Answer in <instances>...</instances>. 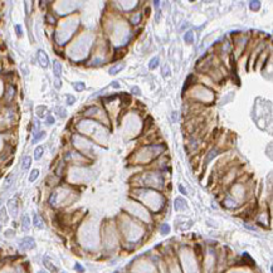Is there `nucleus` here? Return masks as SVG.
Segmentation results:
<instances>
[{
    "mask_svg": "<svg viewBox=\"0 0 273 273\" xmlns=\"http://www.w3.org/2000/svg\"><path fill=\"white\" fill-rule=\"evenodd\" d=\"M53 72H54V77H55V81H54V84H55V88L59 89L60 86H62V82H60V76H62V64L59 62H54L53 63Z\"/></svg>",
    "mask_w": 273,
    "mask_h": 273,
    "instance_id": "f257e3e1",
    "label": "nucleus"
},
{
    "mask_svg": "<svg viewBox=\"0 0 273 273\" xmlns=\"http://www.w3.org/2000/svg\"><path fill=\"white\" fill-rule=\"evenodd\" d=\"M19 247L22 248V249H33V248H35V240L32 238V237H27V238H24V239H22V242L19 243Z\"/></svg>",
    "mask_w": 273,
    "mask_h": 273,
    "instance_id": "f03ea898",
    "label": "nucleus"
},
{
    "mask_svg": "<svg viewBox=\"0 0 273 273\" xmlns=\"http://www.w3.org/2000/svg\"><path fill=\"white\" fill-rule=\"evenodd\" d=\"M38 62H39V64H40L43 68H47L48 64H49V58H48L47 53H45L44 50H42V49L38 50Z\"/></svg>",
    "mask_w": 273,
    "mask_h": 273,
    "instance_id": "7ed1b4c3",
    "label": "nucleus"
},
{
    "mask_svg": "<svg viewBox=\"0 0 273 273\" xmlns=\"http://www.w3.org/2000/svg\"><path fill=\"white\" fill-rule=\"evenodd\" d=\"M174 207H175L176 210H184V209L188 208V203L183 198H176L175 202H174Z\"/></svg>",
    "mask_w": 273,
    "mask_h": 273,
    "instance_id": "20e7f679",
    "label": "nucleus"
},
{
    "mask_svg": "<svg viewBox=\"0 0 273 273\" xmlns=\"http://www.w3.org/2000/svg\"><path fill=\"white\" fill-rule=\"evenodd\" d=\"M33 224H34L35 228H38V229H43V228H44V223H43L42 218H40L38 214H34V217H33Z\"/></svg>",
    "mask_w": 273,
    "mask_h": 273,
    "instance_id": "39448f33",
    "label": "nucleus"
},
{
    "mask_svg": "<svg viewBox=\"0 0 273 273\" xmlns=\"http://www.w3.org/2000/svg\"><path fill=\"white\" fill-rule=\"evenodd\" d=\"M43 154H44V147H43V146L35 147V150H34V159H35V160H40V157L43 156Z\"/></svg>",
    "mask_w": 273,
    "mask_h": 273,
    "instance_id": "423d86ee",
    "label": "nucleus"
},
{
    "mask_svg": "<svg viewBox=\"0 0 273 273\" xmlns=\"http://www.w3.org/2000/svg\"><path fill=\"white\" fill-rule=\"evenodd\" d=\"M22 228L23 230H29L30 228V220H29V217L28 215H24L23 219H22Z\"/></svg>",
    "mask_w": 273,
    "mask_h": 273,
    "instance_id": "0eeeda50",
    "label": "nucleus"
},
{
    "mask_svg": "<svg viewBox=\"0 0 273 273\" xmlns=\"http://www.w3.org/2000/svg\"><path fill=\"white\" fill-rule=\"evenodd\" d=\"M184 40H185L186 44H192V43L194 42V33H193L192 30L186 32L185 35H184Z\"/></svg>",
    "mask_w": 273,
    "mask_h": 273,
    "instance_id": "6e6552de",
    "label": "nucleus"
},
{
    "mask_svg": "<svg viewBox=\"0 0 273 273\" xmlns=\"http://www.w3.org/2000/svg\"><path fill=\"white\" fill-rule=\"evenodd\" d=\"M30 164H32V159H30L29 156L23 157V160H22V167H23V170H28V169L30 167Z\"/></svg>",
    "mask_w": 273,
    "mask_h": 273,
    "instance_id": "1a4fd4ad",
    "label": "nucleus"
},
{
    "mask_svg": "<svg viewBox=\"0 0 273 273\" xmlns=\"http://www.w3.org/2000/svg\"><path fill=\"white\" fill-rule=\"evenodd\" d=\"M43 263H44V265L49 269V270H52V272H55L57 270V267L53 264V263H50V260L48 259V257H44V260H43Z\"/></svg>",
    "mask_w": 273,
    "mask_h": 273,
    "instance_id": "9d476101",
    "label": "nucleus"
},
{
    "mask_svg": "<svg viewBox=\"0 0 273 273\" xmlns=\"http://www.w3.org/2000/svg\"><path fill=\"white\" fill-rule=\"evenodd\" d=\"M13 181H14V175L13 174H9L8 175V177L5 179V183H4V189H8L12 184H13Z\"/></svg>",
    "mask_w": 273,
    "mask_h": 273,
    "instance_id": "9b49d317",
    "label": "nucleus"
},
{
    "mask_svg": "<svg viewBox=\"0 0 273 273\" xmlns=\"http://www.w3.org/2000/svg\"><path fill=\"white\" fill-rule=\"evenodd\" d=\"M38 176H39V170H38V169H33L32 172H30V175H29V181H30V183H33V181L37 180Z\"/></svg>",
    "mask_w": 273,
    "mask_h": 273,
    "instance_id": "f8f14e48",
    "label": "nucleus"
},
{
    "mask_svg": "<svg viewBox=\"0 0 273 273\" xmlns=\"http://www.w3.org/2000/svg\"><path fill=\"white\" fill-rule=\"evenodd\" d=\"M123 68H125V64H120V66L112 67V68L110 69V74H117V73H120Z\"/></svg>",
    "mask_w": 273,
    "mask_h": 273,
    "instance_id": "ddd939ff",
    "label": "nucleus"
},
{
    "mask_svg": "<svg viewBox=\"0 0 273 273\" xmlns=\"http://www.w3.org/2000/svg\"><path fill=\"white\" fill-rule=\"evenodd\" d=\"M194 79H195V77H194L193 74H189V76H188V78H186V81H185V84H184V91L188 89V88L192 86V83L194 82Z\"/></svg>",
    "mask_w": 273,
    "mask_h": 273,
    "instance_id": "4468645a",
    "label": "nucleus"
},
{
    "mask_svg": "<svg viewBox=\"0 0 273 273\" xmlns=\"http://www.w3.org/2000/svg\"><path fill=\"white\" fill-rule=\"evenodd\" d=\"M73 87H74V89L77 91V92H82V91L86 88V84L83 82H76V83H73Z\"/></svg>",
    "mask_w": 273,
    "mask_h": 273,
    "instance_id": "2eb2a0df",
    "label": "nucleus"
},
{
    "mask_svg": "<svg viewBox=\"0 0 273 273\" xmlns=\"http://www.w3.org/2000/svg\"><path fill=\"white\" fill-rule=\"evenodd\" d=\"M159 62H160L159 57H155V58H152V59L150 60V63H149V68H150V69H155V68L159 66Z\"/></svg>",
    "mask_w": 273,
    "mask_h": 273,
    "instance_id": "dca6fc26",
    "label": "nucleus"
},
{
    "mask_svg": "<svg viewBox=\"0 0 273 273\" xmlns=\"http://www.w3.org/2000/svg\"><path fill=\"white\" fill-rule=\"evenodd\" d=\"M249 7H250V10H253V12H257V10H259V8H260V2H250L249 3Z\"/></svg>",
    "mask_w": 273,
    "mask_h": 273,
    "instance_id": "f3484780",
    "label": "nucleus"
},
{
    "mask_svg": "<svg viewBox=\"0 0 273 273\" xmlns=\"http://www.w3.org/2000/svg\"><path fill=\"white\" fill-rule=\"evenodd\" d=\"M125 49H117L116 50V53H115V58H113V60H118V59H121L123 55H125Z\"/></svg>",
    "mask_w": 273,
    "mask_h": 273,
    "instance_id": "a211bd4d",
    "label": "nucleus"
},
{
    "mask_svg": "<svg viewBox=\"0 0 273 273\" xmlns=\"http://www.w3.org/2000/svg\"><path fill=\"white\" fill-rule=\"evenodd\" d=\"M44 136H45V132H44V131H42V132L37 134V135L34 136V139L32 140V144H37V142H38V141H40V140H42Z\"/></svg>",
    "mask_w": 273,
    "mask_h": 273,
    "instance_id": "6ab92c4d",
    "label": "nucleus"
},
{
    "mask_svg": "<svg viewBox=\"0 0 273 273\" xmlns=\"http://www.w3.org/2000/svg\"><path fill=\"white\" fill-rule=\"evenodd\" d=\"M160 233H161L162 235L169 234V233H170V225H169V224H162L161 228H160Z\"/></svg>",
    "mask_w": 273,
    "mask_h": 273,
    "instance_id": "aec40b11",
    "label": "nucleus"
},
{
    "mask_svg": "<svg viewBox=\"0 0 273 273\" xmlns=\"http://www.w3.org/2000/svg\"><path fill=\"white\" fill-rule=\"evenodd\" d=\"M14 95H15V89H14V87H13V86H9V87H8V92H7V97H8V100H12V98L14 97Z\"/></svg>",
    "mask_w": 273,
    "mask_h": 273,
    "instance_id": "412c9836",
    "label": "nucleus"
},
{
    "mask_svg": "<svg viewBox=\"0 0 273 273\" xmlns=\"http://www.w3.org/2000/svg\"><path fill=\"white\" fill-rule=\"evenodd\" d=\"M121 98H122V101H123V103H125L126 106H129V105L131 103V96H130V95L122 93V95H121Z\"/></svg>",
    "mask_w": 273,
    "mask_h": 273,
    "instance_id": "4be33fe9",
    "label": "nucleus"
},
{
    "mask_svg": "<svg viewBox=\"0 0 273 273\" xmlns=\"http://www.w3.org/2000/svg\"><path fill=\"white\" fill-rule=\"evenodd\" d=\"M152 123H154V120H152V117H151V116L146 117V121H145V129H150V127L152 126Z\"/></svg>",
    "mask_w": 273,
    "mask_h": 273,
    "instance_id": "5701e85b",
    "label": "nucleus"
},
{
    "mask_svg": "<svg viewBox=\"0 0 273 273\" xmlns=\"http://www.w3.org/2000/svg\"><path fill=\"white\" fill-rule=\"evenodd\" d=\"M219 152H220V151H219V150H215V149H214L213 151H210V154L208 155V160H207V162H209L210 160H213V159H214V156H215V155H218Z\"/></svg>",
    "mask_w": 273,
    "mask_h": 273,
    "instance_id": "b1692460",
    "label": "nucleus"
},
{
    "mask_svg": "<svg viewBox=\"0 0 273 273\" xmlns=\"http://www.w3.org/2000/svg\"><path fill=\"white\" fill-rule=\"evenodd\" d=\"M55 111H57V113H58L60 117H66V116H67V111H66L64 108H62V107H58Z\"/></svg>",
    "mask_w": 273,
    "mask_h": 273,
    "instance_id": "393cba45",
    "label": "nucleus"
},
{
    "mask_svg": "<svg viewBox=\"0 0 273 273\" xmlns=\"http://www.w3.org/2000/svg\"><path fill=\"white\" fill-rule=\"evenodd\" d=\"M74 102H76V97H73V96L68 95V96H67V105H68V106H71V105H73Z\"/></svg>",
    "mask_w": 273,
    "mask_h": 273,
    "instance_id": "a878e982",
    "label": "nucleus"
},
{
    "mask_svg": "<svg viewBox=\"0 0 273 273\" xmlns=\"http://www.w3.org/2000/svg\"><path fill=\"white\" fill-rule=\"evenodd\" d=\"M45 19H47V22H48L49 24H55V18H53V15L48 14V15L45 17Z\"/></svg>",
    "mask_w": 273,
    "mask_h": 273,
    "instance_id": "bb28decb",
    "label": "nucleus"
},
{
    "mask_svg": "<svg viewBox=\"0 0 273 273\" xmlns=\"http://www.w3.org/2000/svg\"><path fill=\"white\" fill-rule=\"evenodd\" d=\"M15 32H17V35H18V37H22V35H23V30H22V25H19V24H17V25H15Z\"/></svg>",
    "mask_w": 273,
    "mask_h": 273,
    "instance_id": "cd10ccee",
    "label": "nucleus"
},
{
    "mask_svg": "<svg viewBox=\"0 0 273 273\" xmlns=\"http://www.w3.org/2000/svg\"><path fill=\"white\" fill-rule=\"evenodd\" d=\"M74 269H76L77 272H79V273H83V272H84V268H83L79 263H76V264H74Z\"/></svg>",
    "mask_w": 273,
    "mask_h": 273,
    "instance_id": "c85d7f7f",
    "label": "nucleus"
},
{
    "mask_svg": "<svg viewBox=\"0 0 273 273\" xmlns=\"http://www.w3.org/2000/svg\"><path fill=\"white\" fill-rule=\"evenodd\" d=\"M116 98H117V96H116V95H111V96L106 97V98H105L103 101H105V102L107 103V102H111V101H113V100H116Z\"/></svg>",
    "mask_w": 273,
    "mask_h": 273,
    "instance_id": "c756f323",
    "label": "nucleus"
},
{
    "mask_svg": "<svg viewBox=\"0 0 273 273\" xmlns=\"http://www.w3.org/2000/svg\"><path fill=\"white\" fill-rule=\"evenodd\" d=\"M162 74H164V77H167V76H170V71H169L167 66H164V69H162Z\"/></svg>",
    "mask_w": 273,
    "mask_h": 273,
    "instance_id": "7c9ffc66",
    "label": "nucleus"
},
{
    "mask_svg": "<svg viewBox=\"0 0 273 273\" xmlns=\"http://www.w3.org/2000/svg\"><path fill=\"white\" fill-rule=\"evenodd\" d=\"M45 111V106H39V108H38V111H37V113H38V116H43V112Z\"/></svg>",
    "mask_w": 273,
    "mask_h": 273,
    "instance_id": "2f4dec72",
    "label": "nucleus"
},
{
    "mask_svg": "<svg viewBox=\"0 0 273 273\" xmlns=\"http://www.w3.org/2000/svg\"><path fill=\"white\" fill-rule=\"evenodd\" d=\"M55 197H57V194H55V193H53V194L50 195V199H49V203H50V204H53V205L55 204Z\"/></svg>",
    "mask_w": 273,
    "mask_h": 273,
    "instance_id": "473e14b6",
    "label": "nucleus"
},
{
    "mask_svg": "<svg viewBox=\"0 0 273 273\" xmlns=\"http://www.w3.org/2000/svg\"><path fill=\"white\" fill-rule=\"evenodd\" d=\"M47 123H49V125L54 123V117H53V116H48V117H47Z\"/></svg>",
    "mask_w": 273,
    "mask_h": 273,
    "instance_id": "72a5a7b5",
    "label": "nucleus"
},
{
    "mask_svg": "<svg viewBox=\"0 0 273 273\" xmlns=\"http://www.w3.org/2000/svg\"><path fill=\"white\" fill-rule=\"evenodd\" d=\"M132 92L136 93V95H141V91H140L139 87H132Z\"/></svg>",
    "mask_w": 273,
    "mask_h": 273,
    "instance_id": "f704fd0d",
    "label": "nucleus"
},
{
    "mask_svg": "<svg viewBox=\"0 0 273 273\" xmlns=\"http://www.w3.org/2000/svg\"><path fill=\"white\" fill-rule=\"evenodd\" d=\"M95 112H97V108H96V107H93V108H91V110H88V111L86 112V115L88 116V115H91V113H95Z\"/></svg>",
    "mask_w": 273,
    "mask_h": 273,
    "instance_id": "c9c22d12",
    "label": "nucleus"
},
{
    "mask_svg": "<svg viewBox=\"0 0 273 273\" xmlns=\"http://www.w3.org/2000/svg\"><path fill=\"white\" fill-rule=\"evenodd\" d=\"M111 86H112L113 88H118V87H120V83H118V82H116V81H113V82L111 83Z\"/></svg>",
    "mask_w": 273,
    "mask_h": 273,
    "instance_id": "e433bc0d",
    "label": "nucleus"
},
{
    "mask_svg": "<svg viewBox=\"0 0 273 273\" xmlns=\"http://www.w3.org/2000/svg\"><path fill=\"white\" fill-rule=\"evenodd\" d=\"M179 190L181 192V194H186V190L184 189V186H183V185H179Z\"/></svg>",
    "mask_w": 273,
    "mask_h": 273,
    "instance_id": "4c0bfd02",
    "label": "nucleus"
},
{
    "mask_svg": "<svg viewBox=\"0 0 273 273\" xmlns=\"http://www.w3.org/2000/svg\"><path fill=\"white\" fill-rule=\"evenodd\" d=\"M38 273H47V272H44V270H39Z\"/></svg>",
    "mask_w": 273,
    "mask_h": 273,
    "instance_id": "58836bf2",
    "label": "nucleus"
},
{
    "mask_svg": "<svg viewBox=\"0 0 273 273\" xmlns=\"http://www.w3.org/2000/svg\"><path fill=\"white\" fill-rule=\"evenodd\" d=\"M63 273H64V272H63Z\"/></svg>",
    "mask_w": 273,
    "mask_h": 273,
    "instance_id": "ea45409f",
    "label": "nucleus"
}]
</instances>
